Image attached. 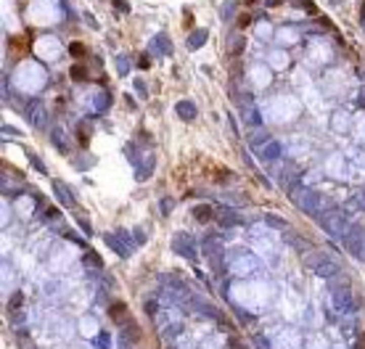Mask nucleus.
<instances>
[{"label": "nucleus", "mask_w": 365, "mask_h": 349, "mask_svg": "<svg viewBox=\"0 0 365 349\" xmlns=\"http://www.w3.org/2000/svg\"><path fill=\"white\" fill-rule=\"evenodd\" d=\"M178 114H180V119L191 122L193 116H196V106H193L191 101H183V103H178Z\"/></svg>", "instance_id": "7"}, {"label": "nucleus", "mask_w": 365, "mask_h": 349, "mask_svg": "<svg viewBox=\"0 0 365 349\" xmlns=\"http://www.w3.org/2000/svg\"><path fill=\"white\" fill-rule=\"evenodd\" d=\"M93 349H111V344H109V333H98L96 339H93Z\"/></svg>", "instance_id": "13"}, {"label": "nucleus", "mask_w": 365, "mask_h": 349, "mask_svg": "<svg viewBox=\"0 0 365 349\" xmlns=\"http://www.w3.org/2000/svg\"><path fill=\"white\" fill-rule=\"evenodd\" d=\"M151 169H154V159L148 156V161L143 164V169H138V180H148V178H151Z\"/></svg>", "instance_id": "14"}, {"label": "nucleus", "mask_w": 365, "mask_h": 349, "mask_svg": "<svg viewBox=\"0 0 365 349\" xmlns=\"http://www.w3.org/2000/svg\"><path fill=\"white\" fill-rule=\"evenodd\" d=\"M193 217L198 220V223H209V220L215 217V209H212L209 204H204V206H196V209H193Z\"/></svg>", "instance_id": "9"}, {"label": "nucleus", "mask_w": 365, "mask_h": 349, "mask_svg": "<svg viewBox=\"0 0 365 349\" xmlns=\"http://www.w3.org/2000/svg\"><path fill=\"white\" fill-rule=\"evenodd\" d=\"M85 267H90V270H101V267H103V262H101V257H98L96 251H88L85 254Z\"/></svg>", "instance_id": "11"}, {"label": "nucleus", "mask_w": 365, "mask_h": 349, "mask_svg": "<svg viewBox=\"0 0 365 349\" xmlns=\"http://www.w3.org/2000/svg\"><path fill=\"white\" fill-rule=\"evenodd\" d=\"M114 6H116V8H122V11H127V3H125V0H114Z\"/></svg>", "instance_id": "22"}, {"label": "nucleus", "mask_w": 365, "mask_h": 349, "mask_svg": "<svg viewBox=\"0 0 365 349\" xmlns=\"http://www.w3.org/2000/svg\"><path fill=\"white\" fill-rule=\"evenodd\" d=\"M201 40H207V32H198V34H193V37H191V48H193V45H198Z\"/></svg>", "instance_id": "20"}, {"label": "nucleus", "mask_w": 365, "mask_h": 349, "mask_svg": "<svg viewBox=\"0 0 365 349\" xmlns=\"http://www.w3.org/2000/svg\"><path fill=\"white\" fill-rule=\"evenodd\" d=\"M331 301H334V307L339 312H355L360 307V301H357L355 294H352L349 286H334L331 288Z\"/></svg>", "instance_id": "2"}, {"label": "nucleus", "mask_w": 365, "mask_h": 349, "mask_svg": "<svg viewBox=\"0 0 365 349\" xmlns=\"http://www.w3.org/2000/svg\"><path fill=\"white\" fill-rule=\"evenodd\" d=\"M122 339L127 341V344H133V341H138L140 339V328H138V325H135V320L130 318V320H127V323H122Z\"/></svg>", "instance_id": "5"}, {"label": "nucleus", "mask_w": 365, "mask_h": 349, "mask_svg": "<svg viewBox=\"0 0 365 349\" xmlns=\"http://www.w3.org/2000/svg\"><path fill=\"white\" fill-rule=\"evenodd\" d=\"M72 77H74V79H88L85 66H74V69H72Z\"/></svg>", "instance_id": "18"}, {"label": "nucleus", "mask_w": 365, "mask_h": 349, "mask_svg": "<svg viewBox=\"0 0 365 349\" xmlns=\"http://www.w3.org/2000/svg\"><path fill=\"white\" fill-rule=\"evenodd\" d=\"M11 45H14L16 51H27V48H24V45H27V37H14V40H11Z\"/></svg>", "instance_id": "19"}, {"label": "nucleus", "mask_w": 365, "mask_h": 349, "mask_svg": "<svg viewBox=\"0 0 365 349\" xmlns=\"http://www.w3.org/2000/svg\"><path fill=\"white\" fill-rule=\"evenodd\" d=\"M69 51H72V56L77 58V56H85L88 53V48H85V45H82V42H72V48H69Z\"/></svg>", "instance_id": "17"}, {"label": "nucleus", "mask_w": 365, "mask_h": 349, "mask_svg": "<svg viewBox=\"0 0 365 349\" xmlns=\"http://www.w3.org/2000/svg\"><path fill=\"white\" fill-rule=\"evenodd\" d=\"M172 249H175V254H183L185 259H191V262H198L196 243H193V238L188 236V233H178V236L172 238Z\"/></svg>", "instance_id": "4"}, {"label": "nucleus", "mask_w": 365, "mask_h": 349, "mask_svg": "<svg viewBox=\"0 0 365 349\" xmlns=\"http://www.w3.org/2000/svg\"><path fill=\"white\" fill-rule=\"evenodd\" d=\"M106 243H109V246L119 254V257H130V249H127L122 241H116V236H111V233H106Z\"/></svg>", "instance_id": "6"}, {"label": "nucleus", "mask_w": 365, "mask_h": 349, "mask_svg": "<svg viewBox=\"0 0 365 349\" xmlns=\"http://www.w3.org/2000/svg\"><path fill=\"white\" fill-rule=\"evenodd\" d=\"M53 191L58 193V199H61L64 206H72V204H74V201H72V193H69V188H66L64 183H53Z\"/></svg>", "instance_id": "8"}, {"label": "nucleus", "mask_w": 365, "mask_h": 349, "mask_svg": "<svg viewBox=\"0 0 365 349\" xmlns=\"http://www.w3.org/2000/svg\"><path fill=\"white\" fill-rule=\"evenodd\" d=\"M220 225H222V228H230V225H241V217L235 214V212H230V209H228V212H222V214H220Z\"/></svg>", "instance_id": "10"}, {"label": "nucleus", "mask_w": 365, "mask_h": 349, "mask_svg": "<svg viewBox=\"0 0 365 349\" xmlns=\"http://www.w3.org/2000/svg\"><path fill=\"white\" fill-rule=\"evenodd\" d=\"M267 223H273L275 228H283V220H278L275 214H267Z\"/></svg>", "instance_id": "21"}, {"label": "nucleus", "mask_w": 365, "mask_h": 349, "mask_svg": "<svg viewBox=\"0 0 365 349\" xmlns=\"http://www.w3.org/2000/svg\"><path fill=\"white\" fill-rule=\"evenodd\" d=\"M317 220H320L323 230L331 233V236H344L347 233V217L341 212H336V209H328V212H323Z\"/></svg>", "instance_id": "3"}, {"label": "nucleus", "mask_w": 365, "mask_h": 349, "mask_svg": "<svg viewBox=\"0 0 365 349\" xmlns=\"http://www.w3.org/2000/svg\"><path fill=\"white\" fill-rule=\"evenodd\" d=\"M278 154H280V146H278V143H270V146H265V151H262L265 159H275Z\"/></svg>", "instance_id": "15"}, {"label": "nucleus", "mask_w": 365, "mask_h": 349, "mask_svg": "<svg viewBox=\"0 0 365 349\" xmlns=\"http://www.w3.org/2000/svg\"><path fill=\"white\" fill-rule=\"evenodd\" d=\"M53 143H56L58 148H61L64 154L69 151V146H66V141H64V130H56V133H53Z\"/></svg>", "instance_id": "16"}, {"label": "nucleus", "mask_w": 365, "mask_h": 349, "mask_svg": "<svg viewBox=\"0 0 365 349\" xmlns=\"http://www.w3.org/2000/svg\"><path fill=\"white\" fill-rule=\"evenodd\" d=\"M307 267H312V270L320 275V278H334V275H339V270H341V265L336 262V257H331V254H326V251H312V254H307Z\"/></svg>", "instance_id": "1"}, {"label": "nucleus", "mask_w": 365, "mask_h": 349, "mask_svg": "<svg viewBox=\"0 0 365 349\" xmlns=\"http://www.w3.org/2000/svg\"><path fill=\"white\" fill-rule=\"evenodd\" d=\"M29 122L32 124H43V106H40V103H34V106H29Z\"/></svg>", "instance_id": "12"}]
</instances>
